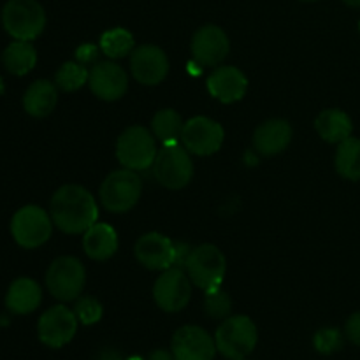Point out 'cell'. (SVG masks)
<instances>
[{
    "label": "cell",
    "mask_w": 360,
    "mask_h": 360,
    "mask_svg": "<svg viewBox=\"0 0 360 360\" xmlns=\"http://www.w3.org/2000/svg\"><path fill=\"white\" fill-rule=\"evenodd\" d=\"M49 214L56 227L65 234H84L97 224L98 207L94 195L79 185H65L55 192Z\"/></svg>",
    "instance_id": "1"
},
{
    "label": "cell",
    "mask_w": 360,
    "mask_h": 360,
    "mask_svg": "<svg viewBox=\"0 0 360 360\" xmlns=\"http://www.w3.org/2000/svg\"><path fill=\"white\" fill-rule=\"evenodd\" d=\"M257 341H259L257 326L250 316L245 315L225 319L214 334L217 350L225 359L231 360L248 357L255 350Z\"/></svg>",
    "instance_id": "2"
},
{
    "label": "cell",
    "mask_w": 360,
    "mask_h": 360,
    "mask_svg": "<svg viewBox=\"0 0 360 360\" xmlns=\"http://www.w3.org/2000/svg\"><path fill=\"white\" fill-rule=\"evenodd\" d=\"M2 25L16 41H34L46 27L44 7L37 0H7L2 9Z\"/></svg>",
    "instance_id": "3"
},
{
    "label": "cell",
    "mask_w": 360,
    "mask_h": 360,
    "mask_svg": "<svg viewBox=\"0 0 360 360\" xmlns=\"http://www.w3.org/2000/svg\"><path fill=\"white\" fill-rule=\"evenodd\" d=\"M185 269L195 287L202 288L204 292H211L221 288L227 260L218 246L200 245L192 250Z\"/></svg>",
    "instance_id": "4"
},
{
    "label": "cell",
    "mask_w": 360,
    "mask_h": 360,
    "mask_svg": "<svg viewBox=\"0 0 360 360\" xmlns=\"http://www.w3.org/2000/svg\"><path fill=\"white\" fill-rule=\"evenodd\" d=\"M143 183L132 169L111 172L101 186V202L111 213H125L139 202Z\"/></svg>",
    "instance_id": "5"
},
{
    "label": "cell",
    "mask_w": 360,
    "mask_h": 360,
    "mask_svg": "<svg viewBox=\"0 0 360 360\" xmlns=\"http://www.w3.org/2000/svg\"><path fill=\"white\" fill-rule=\"evenodd\" d=\"M153 174L157 181L169 190H179L188 185L193 176L188 150L179 143L164 144L153 162Z\"/></svg>",
    "instance_id": "6"
},
{
    "label": "cell",
    "mask_w": 360,
    "mask_h": 360,
    "mask_svg": "<svg viewBox=\"0 0 360 360\" xmlns=\"http://www.w3.org/2000/svg\"><path fill=\"white\" fill-rule=\"evenodd\" d=\"M51 214L34 204H28V206L18 210L11 220V234L21 248H39L51 238Z\"/></svg>",
    "instance_id": "7"
},
{
    "label": "cell",
    "mask_w": 360,
    "mask_h": 360,
    "mask_svg": "<svg viewBox=\"0 0 360 360\" xmlns=\"http://www.w3.org/2000/svg\"><path fill=\"white\" fill-rule=\"evenodd\" d=\"M86 271L76 257H58L53 260L46 273V287L49 294L62 302L79 297L84 288Z\"/></svg>",
    "instance_id": "8"
},
{
    "label": "cell",
    "mask_w": 360,
    "mask_h": 360,
    "mask_svg": "<svg viewBox=\"0 0 360 360\" xmlns=\"http://www.w3.org/2000/svg\"><path fill=\"white\" fill-rule=\"evenodd\" d=\"M157 153L153 136L144 127H129L116 143V157L120 164L132 171H144L151 167Z\"/></svg>",
    "instance_id": "9"
},
{
    "label": "cell",
    "mask_w": 360,
    "mask_h": 360,
    "mask_svg": "<svg viewBox=\"0 0 360 360\" xmlns=\"http://www.w3.org/2000/svg\"><path fill=\"white\" fill-rule=\"evenodd\" d=\"M192 297V280L178 267H169L153 285V299L160 309L167 313H178Z\"/></svg>",
    "instance_id": "10"
},
{
    "label": "cell",
    "mask_w": 360,
    "mask_h": 360,
    "mask_svg": "<svg viewBox=\"0 0 360 360\" xmlns=\"http://www.w3.org/2000/svg\"><path fill=\"white\" fill-rule=\"evenodd\" d=\"M77 316L67 306H53L42 313L37 323V334L41 343L49 348H62L74 340L77 330Z\"/></svg>",
    "instance_id": "11"
},
{
    "label": "cell",
    "mask_w": 360,
    "mask_h": 360,
    "mask_svg": "<svg viewBox=\"0 0 360 360\" xmlns=\"http://www.w3.org/2000/svg\"><path fill=\"white\" fill-rule=\"evenodd\" d=\"M225 132L220 123L206 116H195L185 122L181 134V143L190 153L207 157L220 150L224 144Z\"/></svg>",
    "instance_id": "12"
},
{
    "label": "cell",
    "mask_w": 360,
    "mask_h": 360,
    "mask_svg": "<svg viewBox=\"0 0 360 360\" xmlns=\"http://www.w3.org/2000/svg\"><path fill=\"white\" fill-rule=\"evenodd\" d=\"M171 352L174 360H213L218 350L207 330L199 326H185L172 336Z\"/></svg>",
    "instance_id": "13"
},
{
    "label": "cell",
    "mask_w": 360,
    "mask_h": 360,
    "mask_svg": "<svg viewBox=\"0 0 360 360\" xmlns=\"http://www.w3.org/2000/svg\"><path fill=\"white\" fill-rule=\"evenodd\" d=\"M229 49L231 42L227 34L217 25H204L192 37V55L200 67L220 65Z\"/></svg>",
    "instance_id": "14"
},
{
    "label": "cell",
    "mask_w": 360,
    "mask_h": 360,
    "mask_svg": "<svg viewBox=\"0 0 360 360\" xmlns=\"http://www.w3.org/2000/svg\"><path fill=\"white\" fill-rule=\"evenodd\" d=\"M130 69L141 84H146V86L160 84L169 72L167 55L158 46H139L134 49L130 56Z\"/></svg>",
    "instance_id": "15"
},
{
    "label": "cell",
    "mask_w": 360,
    "mask_h": 360,
    "mask_svg": "<svg viewBox=\"0 0 360 360\" xmlns=\"http://www.w3.org/2000/svg\"><path fill=\"white\" fill-rule=\"evenodd\" d=\"M90 90L102 101H118L129 88V77L123 67L115 62H98L91 67L88 77Z\"/></svg>",
    "instance_id": "16"
},
{
    "label": "cell",
    "mask_w": 360,
    "mask_h": 360,
    "mask_svg": "<svg viewBox=\"0 0 360 360\" xmlns=\"http://www.w3.org/2000/svg\"><path fill=\"white\" fill-rule=\"evenodd\" d=\"M174 252V243L158 232H148V234L141 236L134 248L136 259L139 260L141 266L151 271H165L172 267Z\"/></svg>",
    "instance_id": "17"
},
{
    "label": "cell",
    "mask_w": 360,
    "mask_h": 360,
    "mask_svg": "<svg viewBox=\"0 0 360 360\" xmlns=\"http://www.w3.org/2000/svg\"><path fill=\"white\" fill-rule=\"evenodd\" d=\"M206 86L217 101L224 102V104H232V102L241 101L246 95L248 79L238 67L224 65L217 67L210 74Z\"/></svg>",
    "instance_id": "18"
},
{
    "label": "cell",
    "mask_w": 360,
    "mask_h": 360,
    "mask_svg": "<svg viewBox=\"0 0 360 360\" xmlns=\"http://www.w3.org/2000/svg\"><path fill=\"white\" fill-rule=\"evenodd\" d=\"M292 141V127L287 120L274 118L267 120L262 125L257 127L253 134V146L259 153L266 157L281 153L288 148Z\"/></svg>",
    "instance_id": "19"
},
{
    "label": "cell",
    "mask_w": 360,
    "mask_h": 360,
    "mask_svg": "<svg viewBox=\"0 0 360 360\" xmlns=\"http://www.w3.org/2000/svg\"><path fill=\"white\" fill-rule=\"evenodd\" d=\"M41 287L32 278H18L6 294V306L14 315H28L41 306Z\"/></svg>",
    "instance_id": "20"
},
{
    "label": "cell",
    "mask_w": 360,
    "mask_h": 360,
    "mask_svg": "<svg viewBox=\"0 0 360 360\" xmlns=\"http://www.w3.org/2000/svg\"><path fill=\"white\" fill-rule=\"evenodd\" d=\"M83 248L90 259L108 260L118 250V234L108 224H94L83 234Z\"/></svg>",
    "instance_id": "21"
},
{
    "label": "cell",
    "mask_w": 360,
    "mask_h": 360,
    "mask_svg": "<svg viewBox=\"0 0 360 360\" xmlns=\"http://www.w3.org/2000/svg\"><path fill=\"white\" fill-rule=\"evenodd\" d=\"M58 102L56 84L48 79H37L27 88L23 95V108L34 118H44L51 115Z\"/></svg>",
    "instance_id": "22"
},
{
    "label": "cell",
    "mask_w": 360,
    "mask_h": 360,
    "mask_svg": "<svg viewBox=\"0 0 360 360\" xmlns=\"http://www.w3.org/2000/svg\"><path fill=\"white\" fill-rule=\"evenodd\" d=\"M315 129L323 141L340 144L352 136L354 125L350 116L341 109H326L316 116Z\"/></svg>",
    "instance_id": "23"
},
{
    "label": "cell",
    "mask_w": 360,
    "mask_h": 360,
    "mask_svg": "<svg viewBox=\"0 0 360 360\" xmlns=\"http://www.w3.org/2000/svg\"><path fill=\"white\" fill-rule=\"evenodd\" d=\"M2 63L7 72L13 76H25L37 63V51L30 41H16L14 39L2 53Z\"/></svg>",
    "instance_id": "24"
},
{
    "label": "cell",
    "mask_w": 360,
    "mask_h": 360,
    "mask_svg": "<svg viewBox=\"0 0 360 360\" xmlns=\"http://www.w3.org/2000/svg\"><path fill=\"white\" fill-rule=\"evenodd\" d=\"M183 127H185V122L174 109H160L151 120V130H153L155 137H158L164 144L179 143Z\"/></svg>",
    "instance_id": "25"
},
{
    "label": "cell",
    "mask_w": 360,
    "mask_h": 360,
    "mask_svg": "<svg viewBox=\"0 0 360 360\" xmlns=\"http://www.w3.org/2000/svg\"><path fill=\"white\" fill-rule=\"evenodd\" d=\"M336 171L350 181L360 179V139L348 137L341 141L336 151Z\"/></svg>",
    "instance_id": "26"
},
{
    "label": "cell",
    "mask_w": 360,
    "mask_h": 360,
    "mask_svg": "<svg viewBox=\"0 0 360 360\" xmlns=\"http://www.w3.org/2000/svg\"><path fill=\"white\" fill-rule=\"evenodd\" d=\"M134 35L125 28H111L101 37V51L111 60L123 58L134 51Z\"/></svg>",
    "instance_id": "27"
},
{
    "label": "cell",
    "mask_w": 360,
    "mask_h": 360,
    "mask_svg": "<svg viewBox=\"0 0 360 360\" xmlns=\"http://www.w3.org/2000/svg\"><path fill=\"white\" fill-rule=\"evenodd\" d=\"M90 70L79 62H65L55 74V84L62 91H76L88 83Z\"/></svg>",
    "instance_id": "28"
},
{
    "label": "cell",
    "mask_w": 360,
    "mask_h": 360,
    "mask_svg": "<svg viewBox=\"0 0 360 360\" xmlns=\"http://www.w3.org/2000/svg\"><path fill=\"white\" fill-rule=\"evenodd\" d=\"M204 311L207 316L214 320H225L231 316L232 311V299L221 288L217 290L206 292V299H204Z\"/></svg>",
    "instance_id": "29"
},
{
    "label": "cell",
    "mask_w": 360,
    "mask_h": 360,
    "mask_svg": "<svg viewBox=\"0 0 360 360\" xmlns=\"http://www.w3.org/2000/svg\"><path fill=\"white\" fill-rule=\"evenodd\" d=\"M313 343H315L319 354L330 355L343 348V334H341V330L334 329V327H326V329H320L315 334Z\"/></svg>",
    "instance_id": "30"
},
{
    "label": "cell",
    "mask_w": 360,
    "mask_h": 360,
    "mask_svg": "<svg viewBox=\"0 0 360 360\" xmlns=\"http://www.w3.org/2000/svg\"><path fill=\"white\" fill-rule=\"evenodd\" d=\"M83 326H94L102 319V304L94 297H83L72 309Z\"/></svg>",
    "instance_id": "31"
},
{
    "label": "cell",
    "mask_w": 360,
    "mask_h": 360,
    "mask_svg": "<svg viewBox=\"0 0 360 360\" xmlns=\"http://www.w3.org/2000/svg\"><path fill=\"white\" fill-rule=\"evenodd\" d=\"M345 334H347V338L352 343L360 347V311L354 313V315L348 319L347 327H345Z\"/></svg>",
    "instance_id": "32"
},
{
    "label": "cell",
    "mask_w": 360,
    "mask_h": 360,
    "mask_svg": "<svg viewBox=\"0 0 360 360\" xmlns=\"http://www.w3.org/2000/svg\"><path fill=\"white\" fill-rule=\"evenodd\" d=\"M98 56V48L95 44H83L77 48L76 51V60L83 65L86 63H94Z\"/></svg>",
    "instance_id": "33"
},
{
    "label": "cell",
    "mask_w": 360,
    "mask_h": 360,
    "mask_svg": "<svg viewBox=\"0 0 360 360\" xmlns=\"http://www.w3.org/2000/svg\"><path fill=\"white\" fill-rule=\"evenodd\" d=\"M174 245H176V252H174V262H172V267L185 269L186 262H188V257L193 248H190L186 243H174Z\"/></svg>",
    "instance_id": "34"
},
{
    "label": "cell",
    "mask_w": 360,
    "mask_h": 360,
    "mask_svg": "<svg viewBox=\"0 0 360 360\" xmlns=\"http://www.w3.org/2000/svg\"><path fill=\"white\" fill-rule=\"evenodd\" d=\"M148 360H174V355H172V352L167 350H155L151 352Z\"/></svg>",
    "instance_id": "35"
},
{
    "label": "cell",
    "mask_w": 360,
    "mask_h": 360,
    "mask_svg": "<svg viewBox=\"0 0 360 360\" xmlns=\"http://www.w3.org/2000/svg\"><path fill=\"white\" fill-rule=\"evenodd\" d=\"M101 360H123V359L120 357L118 354H115V352H108V354L102 355Z\"/></svg>",
    "instance_id": "36"
},
{
    "label": "cell",
    "mask_w": 360,
    "mask_h": 360,
    "mask_svg": "<svg viewBox=\"0 0 360 360\" xmlns=\"http://www.w3.org/2000/svg\"><path fill=\"white\" fill-rule=\"evenodd\" d=\"M343 2L350 7H360V0H343Z\"/></svg>",
    "instance_id": "37"
},
{
    "label": "cell",
    "mask_w": 360,
    "mask_h": 360,
    "mask_svg": "<svg viewBox=\"0 0 360 360\" xmlns=\"http://www.w3.org/2000/svg\"><path fill=\"white\" fill-rule=\"evenodd\" d=\"M129 360H143V359H141V357H130Z\"/></svg>",
    "instance_id": "38"
},
{
    "label": "cell",
    "mask_w": 360,
    "mask_h": 360,
    "mask_svg": "<svg viewBox=\"0 0 360 360\" xmlns=\"http://www.w3.org/2000/svg\"><path fill=\"white\" fill-rule=\"evenodd\" d=\"M301 2H315V0H301Z\"/></svg>",
    "instance_id": "39"
},
{
    "label": "cell",
    "mask_w": 360,
    "mask_h": 360,
    "mask_svg": "<svg viewBox=\"0 0 360 360\" xmlns=\"http://www.w3.org/2000/svg\"><path fill=\"white\" fill-rule=\"evenodd\" d=\"M238 360H248V359H238Z\"/></svg>",
    "instance_id": "40"
},
{
    "label": "cell",
    "mask_w": 360,
    "mask_h": 360,
    "mask_svg": "<svg viewBox=\"0 0 360 360\" xmlns=\"http://www.w3.org/2000/svg\"><path fill=\"white\" fill-rule=\"evenodd\" d=\"M359 28H360V23H359Z\"/></svg>",
    "instance_id": "41"
}]
</instances>
